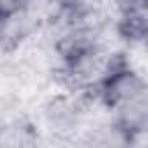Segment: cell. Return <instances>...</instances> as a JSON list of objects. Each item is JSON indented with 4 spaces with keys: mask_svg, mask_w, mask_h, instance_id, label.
Wrapping results in <instances>:
<instances>
[{
    "mask_svg": "<svg viewBox=\"0 0 148 148\" xmlns=\"http://www.w3.org/2000/svg\"><path fill=\"white\" fill-rule=\"evenodd\" d=\"M120 12H125L127 16H136L141 12L148 9V0H111Z\"/></svg>",
    "mask_w": 148,
    "mask_h": 148,
    "instance_id": "cell-4",
    "label": "cell"
},
{
    "mask_svg": "<svg viewBox=\"0 0 148 148\" xmlns=\"http://www.w3.org/2000/svg\"><path fill=\"white\" fill-rule=\"evenodd\" d=\"M104 102L130 134L148 132V81L136 72L118 69L104 81Z\"/></svg>",
    "mask_w": 148,
    "mask_h": 148,
    "instance_id": "cell-1",
    "label": "cell"
},
{
    "mask_svg": "<svg viewBox=\"0 0 148 148\" xmlns=\"http://www.w3.org/2000/svg\"><path fill=\"white\" fill-rule=\"evenodd\" d=\"M146 148H148V146H146Z\"/></svg>",
    "mask_w": 148,
    "mask_h": 148,
    "instance_id": "cell-6",
    "label": "cell"
},
{
    "mask_svg": "<svg viewBox=\"0 0 148 148\" xmlns=\"http://www.w3.org/2000/svg\"><path fill=\"white\" fill-rule=\"evenodd\" d=\"M30 0H0V18H16Z\"/></svg>",
    "mask_w": 148,
    "mask_h": 148,
    "instance_id": "cell-3",
    "label": "cell"
},
{
    "mask_svg": "<svg viewBox=\"0 0 148 148\" xmlns=\"http://www.w3.org/2000/svg\"><path fill=\"white\" fill-rule=\"evenodd\" d=\"M132 136L134 134L123 130L118 123H111L90 132L83 148H132Z\"/></svg>",
    "mask_w": 148,
    "mask_h": 148,
    "instance_id": "cell-2",
    "label": "cell"
},
{
    "mask_svg": "<svg viewBox=\"0 0 148 148\" xmlns=\"http://www.w3.org/2000/svg\"><path fill=\"white\" fill-rule=\"evenodd\" d=\"M60 2H62L67 9H81V7H83L88 0H60Z\"/></svg>",
    "mask_w": 148,
    "mask_h": 148,
    "instance_id": "cell-5",
    "label": "cell"
}]
</instances>
